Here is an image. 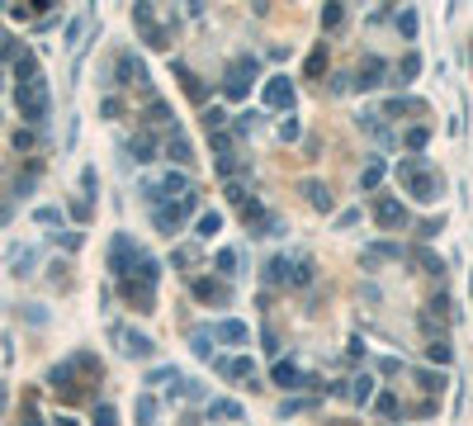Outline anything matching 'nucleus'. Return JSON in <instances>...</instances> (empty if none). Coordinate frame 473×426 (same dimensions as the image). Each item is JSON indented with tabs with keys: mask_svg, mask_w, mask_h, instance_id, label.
<instances>
[{
	"mask_svg": "<svg viewBox=\"0 0 473 426\" xmlns=\"http://www.w3.org/2000/svg\"><path fill=\"white\" fill-rule=\"evenodd\" d=\"M397 29H402L407 38H417V14H412V10H402V14H397Z\"/></svg>",
	"mask_w": 473,
	"mask_h": 426,
	"instance_id": "47",
	"label": "nucleus"
},
{
	"mask_svg": "<svg viewBox=\"0 0 473 426\" xmlns=\"http://www.w3.org/2000/svg\"><path fill=\"white\" fill-rule=\"evenodd\" d=\"M426 360H430V365H450V346H445V341H430Z\"/></svg>",
	"mask_w": 473,
	"mask_h": 426,
	"instance_id": "43",
	"label": "nucleus"
},
{
	"mask_svg": "<svg viewBox=\"0 0 473 426\" xmlns=\"http://www.w3.org/2000/svg\"><path fill=\"white\" fill-rule=\"evenodd\" d=\"M95 426H119V412H114V403H95Z\"/></svg>",
	"mask_w": 473,
	"mask_h": 426,
	"instance_id": "36",
	"label": "nucleus"
},
{
	"mask_svg": "<svg viewBox=\"0 0 473 426\" xmlns=\"http://www.w3.org/2000/svg\"><path fill=\"white\" fill-rule=\"evenodd\" d=\"M175 76L185 81V90H189V100H209V85L199 81V76H194V71H189L185 62H175Z\"/></svg>",
	"mask_w": 473,
	"mask_h": 426,
	"instance_id": "22",
	"label": "nucleus"
},
{
	"mask_svg": "<svg viewBox=\"0 0 473 426\" xmlns=\"http://www.w3.org/2000/svg\"><path fill=\"white\" fill-rule=\"evenodd\" d=\"M14 109L29 128H43L52 119V95H47V76H34V81L14 85Z\"/></svg>",
	"mask_w": 473,
	"mask_h": 426,
	"instance_id": "2",
	"label": "nucleus"
},
{
	"mask_svg": "<svg viewBox=\"0 0 473 426\" xmlns=\"http://www.w3.org/2000/svg\"><path fill=\"white\" fill-rule=\"evenodd\" d=\"M303 407H312V403H308V398H289V403L279 407V417H289V412H303Z\"/></svg>",
	"mask_w": 473,
	"mask_h": 426,
	"instance_id": "53",
	"label": "nucleus"
},
{
	"mask_svg": "<svg viewBox=\"0 0 473 426\" xmlns=\"http://www.w3.org/2000/svg\"><path fill=\"white\" fill-rule=\"evenodd\" d=\"M166 157H171V161H180V166H189V161H194V147H189V137H185L180 128H171V133H166Z\"/></svg>",
	"mask_w": 473,
	"mask_h": 426,
	"instance_id": "18",
	"label": "nucleus"
},
{
	"mask_svg": "<svg viewBox=\"0 0 473 426\" xmlns=\"http://www.w3.org/2000/svg\"><path fill=\"white\" fill-rule=\"evenodd\" d=\"M204 133H209V137H214V133H227V114H222V109H204Z\"/></svg>",
	"mask_w": 473,
	"mask_h": 426,
	"instance_id": "34",
	"label": "nucleus"
},
{
	"mask_svg": "<svg viewBox=\"0 0 473 426\" xmlns=\"http://www.w3.org/2000/svg\"><path fill=\"white\" fill-rule=\"evenodd\" d=\"M345 393H350L355 403H369V398H374V374H355V379H350V388H345Z\"/></svg>",
	"mask_w": 473,
	"mask_h": 426,
	"instance_id": "29",
	"label": "nucleus"
},
{
	"mask_svg": "<svg viewBox=\"0 0 473 426\" xmlns=\"http://www.w3.org/2000/svg\"><path fill=\"white\" fill-rule=\"evenodd\" d=\"M81 34H86V14H76V19H71V24H67V43H71V47H76V38H81Z\"/></svg>",
	"mask_w": 473,
	"mask_h": 426,
	"instance_id": "49",
	"label": "nucleus"
},
{
	"mask_svg": "<svg viewBox=\"0 0 473 426\" xmlns=\"http://www.w3.org/2000/svg\"><path fill=\"white\" fill-rule=\"evenodd\" d=\"M189 341H194V355H199V360H214V346H209V341H214V327H194Z\"/></svg>",
	"mask_w": 473,
	"mask_h": 426,
	"instance_id": "28",
	"label": "nucleus"
},
{
	"mask_svg": "<svg viewBox=\"0 0 473 426\" xmlns=\"http://www.w3.org/2000/svg\"><path fill=\"white\" fill-rule=\"evenodd\" d=\"M384 76H388V62L384 57H365V62H360V90H374V85H384Z\"/></svg>",
	"mask_w": 473,
	"mask_h": 426,
	"instance_id": "15",
	"label": "nucleus"
},
{
	"mask_svg": "<svg viewBox=\"0 0 473 426\" xmlns=\"http://www.w3.org/2000/svg\"><path fill=\"white\" fill-rule=\"evenodd\" d=\"M90 213H95V204H86V199L71 204V218H76V223H90Z\"/></svg>",
	"mask_w": 473,
	"mask_h": 426,
	"instance_id": "51",
	"label": "nucleus"
},
{
	"mask_svg": "<svg viewBox=\"0 0 473 426\" xmlns=\"http://www.w3.org/2000/svg\"><path fill=\"white\" fill-rule=\"evenodd\" d=\"M345 24V10L341 5H327V10H322V29H341Z\"/></svg>",
	"mask_w": 473,
	"mask_h": 426,
	"instance_id": "42",
	"label": "nucleus"
},
{
	"mask_svg": "<svg viewBox=\"0 0 473 426\" xmlns=\"http://www.w3.org/2000/svg\"><path fill=\"white\" fill-rule=\"evenodd\" d=\"M214 370L222 379H256V360L251 355H237V360H214Z\"/></svg>",
	"mask_w": 473,
	"mask_h": 426,
	"instance_id": "14",
	"label": "nucleus"
},
{
	"mask_svg": "<svg viewBox=\"0 0 473 426\" xmlns=\"http://www.w3.org/2000/svg\"><path fill=\"white\" fill-rule=\"evenodd\" d=\"M374 407H379V412H384V417H393V412H397V398H393V393H384V398H379V403H374Z\"/></svg>",
	"mask_w": 473,
	"mask_h": 426,
	"instance_id": "54",
	"label": "nucleus"
},
{
	"mask_svg": "<svg viewBox=\"0 0 473 426\" xmlns=\"http://www.w3.org/2000/svg\"><path fill=\"white\" fill-rule=\"evenodd\" d=\"M10 142H14V152H29V147H34V133H29V128H19Z\"/></svg>",
	"mask_w": 473,
	"mask_h": 426,
	"instance_id": "50",
	"label": "nucleus"
},
{
	"mask_svg": "<svg viewBox=\"0 0 473 426\" xmlns=\"http://www.w3.org/2000/svg\"><path fill=\"white\" fill-rule=\"evenodd\" d=\"M312 275H317V265H312L308 256H299V260H294V275H289V284H294V289H303V284H312Z\"/></svg>",
	"mask_w": 473,
	"mask_h": 426,
	"instance_id": "30",
	"label": "nucleus"
},
{
	"mask_svg": "<svg viewBox=\"0 0 473 426\" xmlns=\"http://www.w3.org/2000/svg\"><path fill=\"white\" fill-rule=\"evenodd\" d=\"M194 209H199V190H194V194H180V199H166V204L152 209V227H157L161 237H175Z\"/></svg>",
	"mask_w": 473,
	"mask_h": 426,
	"instance_id": "3",
	"label": "nucleus"
},
{
	"mask_svg": "<svg viewBox=\"0 0 473 426\" xmlns=\"http://www.w3.org/2000/svg\"><path fill=\"white\" fill-rule=\"evenodd\" d=\"M38 170H43V161H34V166L24 170V175H14V199L34 194V185H38Z\"/></svg>",
	"mask_w": 473,
	"mask_h": 426,
	"instance_id": "25",
	"label": "nucleus"
},
{
	"mask_svg": "<svg viewBox=\"0 0 473 426\" xmlns=\"http://www.w3.org/2000/svg\"><path fill=\"white\" fill-rule=\"evenodd\" d=\"M34 223H43V227H62V209L43 204V209H34Z\"/></svg>",
	"mask_w": 473,
	"mask_h": 426,
	"instance_id": "37",
	"label": "nucleus"
},
{
	"mask_svg": "<svg viewBox=\"0 0 473 426\" xmlns=\"http://www.w3.org/2000/svg\"><path fill=\"white\" fill-rule=\"evenodd\" d=\"M109 85H147V67L137 52H119L114 57V81Z\"/></svg>",
	"mask_w": 473,
	"mask_h": 426,
	"instance_id": "7",
	"label": "nucleus"
},
{
	"mask_svg": "<svg viewBox=\"0 0 473 426\" xmlns=\"http://www.w3.org/2000/svg\"><path fill=\"white\" fill-rule=\"evenodd\" d=\"M275 383H279V388H317V379H312V374H303L299 365H289V360H279V365H275Z\"/></svg>",
	"mask_w": 473,
	"mask_h": 426,
	"instance_id": "13",
	"label": "nucleus"
},
{
	"mask_svg": "<svg viewBox=\"0 0 473 426\" xmlns=\"http://www.w3.org/2000/svg\"><path fill=\"white\" fill-rule=\"evenodd\" d=\"M214 232H222V213H199L194 237H199V242H214Z\"/></svg>",
	"mask_w": 473,
	"mask_h": 426,
	"instance_id": "24",
	"label": "nucleus"
},
{
	"mask_svg": "<svg viewBox=\"0 0 473 426\" xmlns=\"http://www.w3.org/2000/svg\"><path fill=\"white\" fill-rule=\"evenodd\" d=\"M34 76H38V57L24 47V52L14 57V85H19V81H34Z\"/></svg>",
	"mask_w": 473,
	"mask_h": 426,
	"instance_id": "23",
	"label": "nucleus"
},
{
	"mask_svg": "<svg viewBox=\"0 0 473 426\" xmlns=\"http://www.w3.org/2000/svg\"><path fill=\"white\" fill-rule=\"evenodd\" d=\"M137 260H142V247L132 242L128 232H119V237L109 242V275H114V280H128L132 270H137Z\"/></svg>",
	"mask_w": 473,
	"mask_h": 426,
	"instance_id": "5",
	"label": "nucleus"
},
{
	"mask_svg": "<svg viewBox=\"0 0 473 426\" xmlns=\"http://www.w3.org/2000/svg\"><path fill=\"white\" fill-rule=\"evenodd\" d=\"M426 137H430L426 128H407V147H426Z\"/></svg>",
	"mask_w": 473,
	"mask_h": 426,
	"instance_id": "52",
	"label": "nucleus"
},
{
	"mask_svg": "<svg viewBox=\"0 0 473 426\" xmlns=\"http://www.w3.org/2000/svg\"><path fill=\"white\" fill-rule=\"evenodd\" d=\"M322 67H327V43L312 47V57H308V76H322Z\"/></svg>",
	"mask_w": 473,
	"mask_h": 426,
	"instance_id": "40",
	"label": "nucleus"
},
{
	"mask_svg": "<svg viewBox=\"0 0 473 426\" xmlns=\"http://www.w3.org/2000/svg\"><path fill=\"white\" fill-rule=\"evenodd\" d=\"M57 426H76V422H71V417H57Z\"/></svg>",
	"mask_w": 473,
	"mask_h": 426,
	"instance_id": "58",
	"label": "nucleus"
},
{
	"mask_svg": "<svg viewBox=\"0 0 473 426\" xmlns=\"http://www.w3.org/2000/svg\"><path fill=\"white\" fill-rule=\"evenodd\" d=\"M303 194L312 199V209H322V213H332V190L322 185V180H303Z\"/></svg>",
	"mask_w": 473,
	"mask_h": 426,
	"instance_id": "21",
	"label": "nucleus"
},
{
	"mask_svg": "<svg viewBox=\"0 0 473 426\" xmlns=\"http://www.w3.org/2000/svg\"><path fill=\"white\" fill-rule=\"evenodd\" d=\"M256 119H260V114H251V109H246V114H237V124L227 128V133H232V137H246V133L256 128Z\"/></svg>",
	"mask_w": 473,
	"mask_h": 426,
	"instance_id": "39",
	"label": "nucleus"
},
{
	"mask_svg": "<svg viewBox=\"0 0 473 426\" xmlns=\"http://www.w3.org/2000/svg\"><path fill=\"white\" fill-rule=\"evenodd\" d=\"M128 152H132V161H137V166L157 161V137H147V133H142V137H132V142H128Z\"/></svg>",
	"mask_w": 473,
	"mask_h": 426,
	"instance_id": "20",
	"label": "nucleus"
},
{
	"mask_svg": "<svg viewBox=\"0 0 473 426\" xmlns=\"http://www.w3.org/2000/svg\"><path fill=\"white\" fill-rule=\"evenodd\" d=\"M114 337L124 341V355H132V360H152V355H157V341L142 337V332H119V327H114Z\"/></svg>",
	"mask_w": 473,
	"mask_h": 426,
	"instance_id": "11",
	"label": "nucleus"
},
{
	"mask_svg": "<svg viewBox=\"0 0 473 426\" xmlns=\"http://www.w3.org/2000/svg\"><path fill=\"white\" fill-rule=\"evenodd\" d=\"M214 265H218V275H222V280H232V275H237V251H232V247H222V251L214 256Z\"/></svg>",
	"mask_w": 473,
	"mask_h": 426,
	"instance_id": "33",
	"label": "nucleus"
},
{
	"mask_svg": "<svg viewBox=\"0 0 473 426\" xmlns=\"http://www.w3.org/2000/svg\"><path fill=\"white\" fill-rule=\"evenodd\" d=\"M157 383H180V370H175V365H161V370H152V374H147V388H157Z\"/></svg>",
	"mask_w": 473,
	"mask_h": 426,
	"instance_id": "35",
	"label": "nucleus"
},
{
	"mask_svg": "<svg viewBox=\"0 0 473 426\" xmlns=\"http://www.w3.org/2000/svg\"><path fill=\"white\" fill-rule=\"evenodd\" d=\"M132 29L142 34L147 47H157V52H161V47H171V34L157 24V10H152V5H132Z\"/></svg>",
	"mask_w": 473,
	"mask_h": 426,
	"instance_id": "6",
	"label": "nucleus"
},
{
	"mask_svg": "<svg viewBox=\"0 0 473 426\" xmlns=\"http://www.w3.org/2000/svg\"><path fill=\"white\" fill-rule=\"evenodd\" d=\"M119 289H124V298H128L137 313H157V289H152V284H142V280H119Z\"/></svg>",
	"mask_w": 473,
	"mask_h": 426,
	"instance_id": "9",
	"label": "nucleus"
},
{
	"mask_svg": "<svg viewBox=\"0 0 473 426\" xmlns=\"http://www.w3.org/2000/svg\"><path fill=\"white\" fill-rule=\"evenodd\" d=\"M34 265H38V251H19V256H14V275H19V280L34 275Z\"/></svg>",
	"mask_w": 473,
	"mask_h": 426,
	"instance_id": "38",
	"label": "nucleus"
},
{
	"mask_svg": "<svg viewBox=\"0 0 473 426\" xmlns=\"http://www.w3.org/2000/svg\"><path fill=\"white\" fill-rule=\"evenodd\" d=\"M289 275H294V260L289 256H270L265 260V280L270 284H289Z\"/></svg>",
	"mask_w": 473,
	"mask_h": 426,
	"instance_id": "19",
	"label": "nucleus"
},
{
	"mask_svg": "<svg viewBox=\"0 0 473 426\" xmlns=\"http://www.w3.org/2000/svg\"><path fill=\"white\" fill-rule=\"evenodd\" d=\"M194 298H199V303H218V308H227V303H232V289H227L222 280H194Z\"/></svg>",
	"mask_w": 473,
	"mask_h": 426,
	"instance_id": "12",
	"label": "nucleus"
},
{
	"mask_svg": "<svg viewBox=\"0 0 473 426\" xmlns=\"http://www.w3.org/2000/svg\"><path fill=\"white\" fill-rule=\"evenodd\" d=\"M379 180H384V161H379V157H369L365 170H360V190H379Z\"/></svg>",
	"mask_w": 473,
	"mask_h": 426,
	"instance_id": "27",
	"label": "nucleus"
},
{
	"mask_svg": "<svg viewBox=\"0 0 473 426\" xmlns=\"http://www.w3.org/2000/svg\"><path fill=\"white\" fill-rule=\"evenodd\" d=\"M260 76V62L251 57V52H242V57H232V67H227V76H222V95L227 100H242L246 90H251V81Z\"/></svg>",
	"mask_w": 473,
	"mask_h": 426,
	"instance_id": "4",
	"label": "nucleus"
},
{
	"mask_svg": "<svg viewBox=\"0 0 473 426\" xmlns=\"http://www.w3.org/2000/svg\"><path fill=\"white\" fill-rule=\"evenodd\" d=\"M369 213H374V223H379L384 232H397V227L407 223V209H402V199H393V194H379Z\"/></svg>",
	"mask_w": 473,
	"mask_h": 426,
	"instance_id": "8",
	"label": "nucleus"
},
{
	"mask_svg": "<svg viewBox=\"0 0 473 426\" xmlns=\"http://www.w3.org/2000/svg\"><path fill=\"white\" fill-rule=\"evenodd\" d=\"M214 341H222V346H242V341H251V327L237 322V317H227V322L214 327Z\"/></svg>",
	"mask_w": 473,
	"mask_h": 426,
	"instance_id": "16",
	"label": "nucleus"
},
{
	"mask_svg": "<svg viewBox=\"0 0 473 426\" xmlns=\"http://www.w3.org/2000/svg\"><path fill=\"white\" fill-rule=\"evenodd\" d=\"M299 119H294V114H289V119H284V124H279V137H284V142H299Z\"/></svg>",
	"mask_w": 473,
	"mask_h": 426,
	"instance_id": "46",
	"label": "nucleus"
},
{
	"mask_svg": "<svg viewBox=\"0 0 473 426\" xmlns=\"http://www.w3.org/2000/svg\"><path fill=\"white\" fill-rule=\"evenodd\" d=\"M147 119H152V124H171V104H166V100H152V104H147Z\"/></svg>",
	"mask_w": 473,
	"mask_h": 426,
	"instance_id": "41",
	"label": "nucleus"
},
{
	"mask_svg": "<svg viewBox=\"0 0 473 426\" xmlns=\"http://www.w3.org/2000/svg\"><path fill=\"white\" fill-rule=\"evenodd\" d=\"M440 227H445V218H430V223H422V237H435Z\"/></svg>",
	"mask_w": 473,
	"mask_h": 426,
	"instance_id": "56",
	"label": "nucleus"
},
{
	"mask_svg": "<svg viewBox=\"0 0 473 426\" xmlns=\"http://www.w3.org/2000/svg\"><path fill=\"white\" fill-rule=\"evenodd\" d=\"M417 71H422V57H417V52H407V57H402V67L393 71V85H412Z\"/></svg>",
	"mask_w": 473,
	"mask_h": 426,
	"instance_id": "26",
	"label": "nucleus"
},
{
	"mask_svg": "<svg viewBox=\"0 0 473 426\" xmlns=\"http://www.w3.org/2000/svg\"><path fill=\"white\" fill-rule=\"evenodd\" d=\"M260 100H265V109H289V104H294V81H289V76H270Z\"/></svg>",
	"mask_w": 473,
	"mask_h": 426,
	"instance_id": "10",
	"label": "nucleus"
},
{
	"mask_svg": "<svg viewBox=\"0 0 473 426\" xmlns=\"http://www.w3.org/2000/svg\"><path fill=\"white\" fill-rule=\"evenodd\" d=\"M100 114H104V119H119V114H124V100H119V95H104V100H100Z\"/></svg>",
	"mask_w": 473,
	"mask_h": 426,
	"instance_id": "45",
	"label": "nucleus"
},
{
	"mask_svg": "<svg viewBox=\"0 0 473 426\" xmlns=\"http://www.w3.org/2000/svg\"><path fill=\"white\" fill-rule=\"evenodd\" d=\"M417 383H422L426 393H435V388H445V374H435V370H417Z\"/></svg>",
	"mask_w": 473,
	"mask_h": 426,
	"instance_id": "44",
	"label": "nucleus"
},
{
	"mask_svg": "<svg viewBox=\"0 0 473 426\" xmlns=\"http://www.w3.org/2000/svg\"><path fill=\"white\" fill-rule=\"evenodd\" d=\"M0 85H5V81H0Z\"/></svg>",
	"mask_w": 473,
	"mask_h": 426,
	"instance_id": "59",
	"label": "nucleus"
},
{
	"mask_svg": "<svg viewBox=\"0 0 473 426\" xmlns=\"http://www.w3.org/2000/svg\"><path fill=\"white\" fill-rule=\"evenodd\" d=\"M397 180H402V190H407L412 199H422V204H435V199L445 194V180H440L422 157H402V161H397Z\"/></svg>",
	"mask_w": 473,
	"mask_h": 426,
	"instance_id": "1",
	"label": "nucleus"
},
{
	"mask_svg": "<svg viewBox=\"0 0 473 426\" xmlns=\"http://www.w3.org/2000/svg\"><path fill=\"white\" fill-rule=\"evenodd\" d=\"M242 403L237 398H209V422H242Z\"/></svg>",
	"mask_w": 473,
	"mask_h": 426,
	"instance_id": "17",
	"label": "nucleus"
},
{
	"mask_svg": "<svg viewBox=\"0 0 473 426\" xmlns=\"http://www.w3.org/2000/svg\"><path fill=\"white\" fill-rule=\"evenodd\" d=\"M132 412H137V426H152V422H157V398H152V393H142Z\"/></svg>",
	"mask_w": 473,
	"mask_h": 426,
	"instance_id": "31",
	"label": "nucleus"
},
{
	"mask_svg": "<svg viewBox=\"0 0 473 426\" xmlns=\"http://www.w3.org/2000/svg\"><path fill=\"white\" fill-rule=\"evenodd\" d=\"M379 260H402V247H369V251H365V265H379Z\"/></svg>",
	"mask_w": 473,
	"mask_h": 426,
	"instance_id": "32",
	"label": "nucleus"
},
{
	"mask_svg": "<svg viewBox=\"0 0 473 426\" xmlns=\"http://www.w3.org/2000/svg\"><path fill=\"white\" fill-rule=\"evenodd\" d=\"M24 426H47L43 417H38V407H34V403H29V407H24Z\"/></svg>",
	"mask_w": 473,
	"mask_h": 426,
	"instance_id": "55",
	"label": "nucleus"
},
{
	"mask_svg": "<svg viewBox=\"0 0 473 426\" xmlns=\"http://www.w3.org/2000/svg\"><path fill=\"white\" fill-rule=\"evenodd\" d=\"M10 218H14V204H0V227H5Z\"/></svg>",
	"mask_w": 473,
	"mask_h": 426,
	"instance_id": "57",
	"label": "nucleus"
},
{
	"mask_svg": "<svg viewBox=\"0 0 473 426\" xmlns=\"http://www.w3.org/2000/svg\"><path fill=\"white\" fill-rule=\"evenodd\" d=\"M52 237H57V247H67V251H76V247H81V242H86V237H81V232H52Z\"/></svg>",
	"mask_w": 473,
	"mask_h": 426,
	"instance_id": "48",
	"label": "nucleus"
}]
</instances>
